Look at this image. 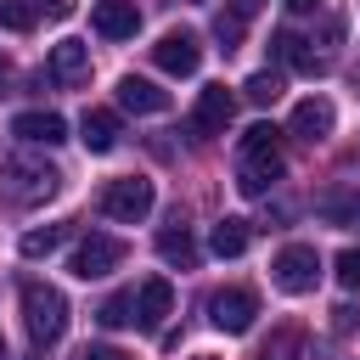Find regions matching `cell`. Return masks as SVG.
Returning a JSON list of instances; mask_svg holds the SVG:
<instances>
[{
    "label": "cell",
    "mask_w": 360,
    "mask_h": 360,
    "mask_svg": "<svg viewBox=\"0 0 360 360\" xmlns=\"http://www.w3.org/2000/svg\"><path fill=\"white\" fill-rule=\"evenodd\" d=\"M281 174H287V158H281L276 124H253L242 135V146H236V191L242 197H264Z\"/></svg>",
    "instance_id": "1"
},
{
    "label": "cell",
    "mask_w": 360,
    "mask_h": 360,
    "mask_svg": "<svg viewBox=\"0 0 360 360\" xmlns=\"http://www.w3.org/2000/svg\"><path fill=\"white\" fill-rule=\"evenodd\" d=\"M22 321L34 343H56L68 332V298L51 281H22Z\"/></svg>",
    "instance_id": "2"
},
{
    "label": "cell",
    "mask_w": 360,
    "mask_h": 360,
    "mask_svg": "<svg viewBox=\"0 0 360 360\" xmlns=\"http://www.w3.org/2000/svg\"><path fill=\"white\" fill-rule=\"evenodd\" d=\"M152 202H158V186H152L146 174H124V180H107V186H101V214L118 219V225L146 219Z\"/></svg>",
    "instance_id": "3"
},
{
    "label": "cell",
    "mask_w": 360,
    "mask_h": 360,
    "mask_svg": "<svg viewBox=\"0 0 360 360\" xmlns=\"http://www.w3.org/2000/svg\"><path fill=\"white\" fill-rule=\"evenodd\" d=\"M270 276H276V287L281 292H315V281H321V253L309 248V242H287L281 253H276V264H270Z\"/></svg>",
    "instance_id": "4"
},
{
    "label": "cell",
    "mask_w": 360,
    "mask_h": 360,
    "mask_svg": "<svg viewBox=\"0 0 360 360\" xmlns=\"http://www.w3.org/2000/svg\"><path fill=\"white\" fill-rule=\"evenodd\" d=\"M0 180L11 186L17 202H39V197H51V191L62 186V174H56L51 163H39V158H6V163H0Z\"/></svg>",
    "instance_id": "5"
},
{
    "label": "cell",
    "mask_w": 360,
    "mask_h": 360,
    "mask_svg": "<svg viewBox=\"0 0 360 360\" xmlns=\"http://www.w3.org/2000/svg\"><path fill=\"white\" fill-rule=\"evenodd\" d=\"M231 118H236V96H231L225 84H202V90H197V107H191V118H186V129H191L197 141H208V135H225Z\"/></svg>",
    "instance_id": "6"
},
{
    "label": "cell",
    "mask_w": 360,
    "mask_h": 360,
    "mask_svg": "<svg viewBox=\"0 0 360 360\" xmlns=\"http://www.w3.org/2000/svg\"><path fill=\"white\" fill-rule=\"evenodd\" d=\"M124 264V242L118 236H101V231H90L79 248H73V259H68V270L79 276V281H101L107 270H118Z\"/></svg>",
    "instance_id": "7"
},
{
    "label": "cell",
    "mask_w": 360,
    "mask_h": 360,
    "mask_svg": "<svg viewBox=\"0 0 360 360\" xmlns=\"http://www.w3.org/2000/svg\"><path fill=\"white\" fill-rule=\"evenodd\" d=\"M152 62H158L163 73H174V79H191V73L202 68V45H197V34H186V28H169V34L152 45Z\"/></svg>",
    "instance_id": "8"
},
{
    "label": "cell",
    "mask_w": 360,
    "mask_h": 360,
    "mask_svg": "<svg viewBox=\"0 0 360 360\" xmlns=\"http://www.w3.org/2000/svg\"><path fill=\"white\" fill-rule=\"evenodd\" d=\"M253 315H259V298L248 292V287H219L214 298H208V321L219 326V332H248L253 326Z\"/></svg>",
    "instance_id": "9"
},
{
    "label": "cell",
    "mask_w": 360,
    "mask_h": 360,
    "mask_svg": "<svg viewBox=\"0 0 360 360\" xmlns=\"http://www.w3.org/2000/svg\"><path fill=\"white\" fill-rule=\"evenodd\" d=\"M11 135L28 141V146H62V141H68V118L34 107V112H17V118H11Z\"/></svg>",
    "instance_id": "10"
},
{
    "label": "cell",
    "mask_w": 360,
    "mask_h": 360,
    "mask_svg": "<svg viewBox=\"0 0 360 360\" xmlns=\"http://www.w3.org/2000/svg\"><path fill=\"white\" fill-rule=\"evenodd\" d=\"M90 28H96L101 39H135L141 11H135V0H96V6H90Z\"/></svg>",
    "instance_id": "11"
},
{
    "label": "cell",
    "mask_w": 360,
    "mask_h": 360,
    "mask_svg": "<svg viewBox=\"0 0 360 360\" xmlns=\"http://www.w3.org/2000/svg\"><path fill=\"white\" fill-rule=\"evenodd\" d=\"M169 315H174V287L163 276H146L135 287V326H163Z\"/></svg>",
    "instance_id": "12"
},
{
    "label": "cell",
    "mask_w": 360,
    "mask_h": 360,
    "mask_svg": "<svg viewBox=\"0 0 360 360\" xmlns=\"http://www.w3.org/2000/svg\"><path fill=\"white\" fill-rule=\"evenodd\" d=\"M332 124H338V107H332L326 96H304V101L292 107V135H298V141H326Z\"/></svg>",
    "instance_id": "13"
},
{
    "label": "cell",
    "mask_w": 360,
    "mask_h": 360,
    "mask_svg": "<svg viewBox=\"0 0 360 360\" xmlns=\"http://www.w3.org/2000/svg\"><path fill=\"white\" fill-rule=\"evenodd\" d=\"M51 79L56 84H84L90 79V45L84 39H56L51 45Z\"/></svg>",
    "instance_id": "14"
},
{
    "label": "cell",
    "mask_w": 360,
    "mask_h": 360,
    "mask_svg": "<svg viewBox=\"0 0 360 360\" xmlns=\"http://www.w3.org/2000/svg\"><path fill=\"white\" fill-rule=\"evenodd\" d=\"M118 107H124V112H169V90H158L152 79L124 73V79H118Z\"/></svg>",
    "instance_id": "15"
},
{
    "label": "cell",
    "mask_w": 360,
    "mask_h": 360,
    "mask_svg": "<svg viewBox=\"0 0 360 360\" xmlns=\"http://www.w3.org/2000/svg\"><path fill=\"white\" fill-rule=\"evenodd\" d=\"M270 56H276V62H287V68H298V73H326V56H315L292 28H281V34L270 39Z\"/></svg>",
    "instance_id": "16"
},
{
    "label": "cell",
    "mask_w": 360,
    "mask_h": 360,
    "mask_svg": "<svg viewBox=\"0 0 360 360\" xmlns=\"http://www.w3.org/2000/svg\"><path fill=\"white\" fill-rule=\"evenodd\" d=\"M79 141H84L90 152H112V146H118V112H107V107H84V118H79Z\"/></svg>",
    "instance_id": "17"
},
{
    "label": "cell",
    "mask_w": 360,
    "mask_h": 360,
    "mask_svg": "<svg viewBox=\"0 0 360 360\" xmlns=\"http://www.w3.org/2000/svg\"><path fill=\"white\" fill-rule=\"evenodd\" d=\"M158 259L163 264H180V270H197V242H191V231L180 219L158 231Z\"/></svg>",
    "instance_id": "18"
},
{
    "label": "cell",
    "mask_w": 360,
    "mask_h": 360,
    "mask_svg": "<svg viewBox=\"0 0 360 360\" xmlns=\"http://www.w3.org/2000/svg\"><path fill=\"white\" fill-rule=\"evenodd\" d=\"M248 242H253V225H248V219H236V214H225V219L214 225V236H208V248H214L219 259H236V253H248Z\"/></svg>",
    "instance_id": "19"
},
{
    "label": "cell",
    "mask_w": 360,
    "mask_h": 360,
    "mask_svg": "<svg viewBox=\"0 0 360 360\" xmlns=\"http://www.w3.org/2000/svg\"><path fill=\"white\" fill-rule=\"evenodd\" d=\"M62 242H68V225H34V231H22V259H45Z\"/></svg>",
    "instance_id": "20"
},
{
    "label": "cell",
    "mask_w": 360,
    "mask_h": 360,
    "mask_svg": "<svg viewBox=\"0 0 360 360\" xmlns=\"http://www.w3.org/2000/svg\"><path fill=\"white\" fill-rule=\"evenodd\" d=\"M242 96H248L253 107H276V101H281V73H276V68H264V73H253V79L242 84Z\"/></svg>",
    "instance_id": "21"
},
{
    "label": "cell",
    "mask_w": 360,
    "mask_h": 360,
    "mask_svg": "<svg viewBox=\"0 0 360 360\" xmlns=\"http://www.w3.org/2000/svg\"><path fill=\"white\" fill-rule=\"evenodd\" d=\"M298 349H304V332H298V326H281L253 360H298Z\"/></svg>",
    "instance_id": "22"
},
{
    "label": "cell",
    "mask_w": 360,
    "mask_h": 360,
    "mask_svg": "<svg viewBox=\"0 0 360 360\" xmlns=\"http://www.w3.org/2000/svg\"><path fill=\"white\" fill-rule=\"evenodd\" d=\"M96 321H101L107 332H112V326H129V321H135V292H112V298L96 309Z\"/></svg>",
    "instance_id": "23"
},
{
    "label": "cell",
    "mask_w": 360,
    "mask_h": 360,
    "mask_svg": "<svg viewBox=\"0 0 360 360\" xmlns=\"http://www.w3.org/2000/svg\"><path fill=\"white\" fill-rule=\"evenodd\" d=\"M34 17H39V6H34V0H0V28L28 34V28H34Z\"/></svg>",
    "instance_id": "24"
},
{
    "label": "cell",
    "mask_w": 360,
    "mask_h": 360,
    "mask_svg": "<svg viewBox=\"0 0 360 360\" xmlns=\"http://www.w3.org/2000/svg\"><path fill=\"white\" fill-rule=\"evenodd\" d=\"M321 214L338 219V225H360V191H338V197H326Z\"/></svg>",
    "instance_id": "25"
},
{
    "label": "cell",
    "mask_w": 360,
    "mask_h": 360,
    "mask_svg": "<svg viewBox=\"0 0 360 360\" xmlns=\"http://www.w3.org/2000/svg\"><path fill=\"white\" fill-rule=\"evenodd\" d=\"M332 276H338L343 292H360V248H343V253L332 259Z\"/></svg>",
    "instance_id": "26"
},
{
    "label": "cell",
    "mask_w": 360,
    "mask_h": 360,
    "mask_svg": "<svg viewBox=\"0 0 360 360\" xmlns=\"http://www.w3.org/2000/svg\"><path fill=\"white\" fill-rule=\"evenodd\" d=\"M242 28H248V22H242L236 11H219V17H214V39H219L225 51H236V45H242Z\"/></svg>",
    "instance_id": "27"
},
{
    "label": "cell",
    "mask_w": 360,
    "mask_h": 360,
    "mask_svg": "<svg viewBox=\"0 0 360 360\" xmlns=\"http://www.w3.org/2000/svg\"><path fill=\"white\" fill-rule=\"evenodd\" d=\"M73 360H135V354H124L118 343H84V349H79Z\"/></svg>",
    "instance_id": "28"
},
{
    "label": "cell",
    "mask_w": 360,
    "mask_h": 360,
    "mask_svg": "<svg viewBox=\"0 0 360 360\" xmlns=\"http://www.w3.org/2000/svg\"><path fill=\"white\" fill-rule=\"evenodd\" d=\"M225 11H236V17H242V22H248V17H259V11H264V0H231V6H225Z\"/></svg>",
    "instance_id": "29"
},
{
    "label": "cell",
    "mask_w": 360,
    "mask_h": 360,
    "mask_svg": "<svg viewBox=\"0 0 360 360\" xmlns=\"http://www.w3.org/2000/svg\"><path fill=\"white\" fill-rule=\"evenodd\" d=\"M45 11H51V17H68V11H73V0H45Z\"/></svg>",
    "instance_id": "30"
},
{
    "label": "cell",
    "mask_w": 360,
    "mask_h": 360,
    "mask_svg": "<svg viewBox=\"0 0 360 360\" xmlns=\"http://www.w3.org/2000/svg\"><path fill=\"white\" fill-rule=\"evenodd\" d=\"M287 11H298V17H309V11H315V0H287Z\"/></svg>",
    "instance_id": "31"
},
{
    "label": "cell",
    "mask_w": 360,
    "mask_h": 360,
    "mask_svg": "<svg viewBox=\"0 0 360 360\" xmlns=\"http://www.w3.org/2000/svg\"><path fill=\"white\" fill-rule=\"evenodd\" d=\"M6 90H11V62L0 56V96H6Z\"/></svg>",
    "instance_id": "32"
},
{
    "label": "cell",
    "mask_w": 360,
    "mask_h": 360,
    "mask_svg": "<svg viewBox=\"0 0 360 360\" xmlns=\"http://www.w3.org/2000/svg\"><path fill=\"white\" fill-rule=\"evenodd\" d=\"M0 360H6V338H0Z\"/></svg>",
    "instance_id": "33"
}]
</instances>
